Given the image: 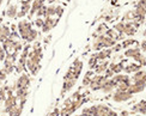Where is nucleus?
Here are the masks:
<instances>
[{"label": "nucleus", "mask_w": 146, "mask_h": 116, "mask_svg": "<svg viewBox=\"0 0 146 116\" xmlns=\"http://www.w3.org/2000/svg\"><path fill=\"white\" fill-rule=\"evenodd\" d=\"M116 44V41L111 40L106 35H101L98 37H96L94 43H92V49L94 50H102L104 48H111Z\"/></svg>", "instance_id": "obj_1"}, {"label": "nucleus", "mask_w": 146, "mask_h": 116, "mask_svg": "<svg viewBox=\"0 0 146 116\" xmlns=\"http://www.w3.org/2000/svg\"><path fill=\"white\" fill-rule=\"evenodd\" d=\"M145 16H146V0H139L135 11H133V21L143 22Z\"/></svg>", "instance_id": "obj_2"}, {"label": "nucleus", "mask_w": 146, "mask_h": 116, "mask_svg": "<svg viewBox=\"0 0 146 116\" xmlns=\"http://www.w3.org/2000/svg\"><path fill=\"white\" fill-rule=\"evenodd\" d=\"M17 29H18L17 31H18V34H19L21 37L27 41V37H28V35L30 32V30L33 29L31 23H30L29 21H27V19H21L17 24Z\"/></svg>", "instance_id": "obj_3"}, {"label": "nucleus", "mask_w": 146, "mask_h": 116, "mask_svg": "<svg viewBox=\"0 0 146 116\" xmlns=\"http://www.w3.org/2000/svg\"><path fill=\"white\" fill-rule=\"evenodd\" d=\"M107 77L106 76H102V74H98V76H95L92 79H91V83H90V89L92 91H97V90H101L103 84L107 82Z\"/></svg>", "instance_id": "obj_4"}, {"label": "nucleus", "mask_w": 146, "mask_h": 116, "mask_svg": "<svg viewBox=\"0 0 146 116\" xmlns=\"http://www.w3.org/2000/svg\"><path fill=\"white\" fill-rule=\"evenodd\" d=\"M132 96L128 91H122V90H115V92L113 95V99L116 103H122V102H127L132 98Z\"/></svg>", "instance_id": "obj_5"}, {"label": "nucleus", "mask_w": 146, "mask_h": 116, "mask_svg": "<svg viewBox=\"0 0 146 116\" xmlns=\"http://www.w3.org/2000/svg\"><path fill=\"white\" fill-rule=\"evenodd\" d=\"M18 105V98L16 95H10L6 97V99L4 101V113L7 114L11 109H13L15 107Z\"/></svg>", "instance_id": "obj_6"}, {"label": "nucleus", "mask_w": 146, "mask_h": 116, "mask_svg": "<svg viewBox=\"0 0 146 116\" xmlns=\"http://www.w3.org/2000/svg\"><path fill=\"white\" fill-rule=\"evenodd\" d=\"M30 86V77L27 73H22L16 83V89H29Z\"/></svg>", "instance_id": "obj_7"}, {"label": "nucleus", "mask_w": 146, "mask_h": 116, "mask_svg": "<svg viewBox=\"0 0 146 116\" xmlns=\"http://www.w3.org/2000/svg\"><path fill=\"white\" fill-rule=\"evenodd\" d=\"M31 3H33V0H22L21 1L22 7H21V11H18V15H17L18 18H23L27 15H29L30 9H31Z\"/></svg>", "instance_id": "obj_8"}, {"label": "nucleus", "mask_w": 146, "mask_h": 116, "mask_svg": "<svg viewBox=\"0 0 146 116\" xmlns=\"http://www.w3.org/2000/svg\"><path fill=\"white\" fill-rule=\"evenodd\" d=\"M58 23H59V18H55V19H54V18H52V17H46L43 27L41 28L42 31H43V32H49Z\"/></svg>", "instance_id": "obj_9"}, {"label": "nucleus", "mask_w": 146, "mask_h": 116, "mask_svg": "<svg viewBox=\"0 0 146 116\" xmlns=\"http://www.w3.org/2000/svg\"><path fill=\"white\" fill-rule=\"evenodd\" d=\"M110 108L106 104H98V105H92V116H104Z\"/></svg>", "instance_id": "obj_10"}, {"label": "nucleus", "mask_w": 146, "mask_h": 116, "mask_svg": "<svg viewBox=\"0 0 146 116\" xmlns=\"http://www.w3.org/2000/svg\"><path fill=\"white\" fill-rule=\"evenodd\" d=\"M44 1L46 0H33L31 3V9H30V12H29V18H33L34 15L37 13V11L44 5Z\"/></svg>", "instance_id": "obj_11"}, {"label": "nucleus", "mask_w": 146, "mask_h": 116, "mask_svg": "<svg viewBox=\"0 0 146 116\" xmlns=\"http://www.w3.org/2000/svg\"><path fill=\"white\" fill-rule=\"evenodd\" d=\"M145 87H146V83H132L127 91L131 95H134V93H139L141 91H144Z\"/></svg>", "instance_id": "obj_12"}, {"label": "nucleus", "mask_w": 146, "mask_h": 116, "mask_svg": "<svg viewBox=\"0 0 146 116\" xmlns=\"http://www.w3.org/2000/svg\"><path fill=\"white\" fill-rule=\"evenodd\" d=\"M132 83H146V72L143 70H139L134 73L133 78H131Z\"/></svg>", "instance_id": "obj_13"}, {"label": "nucleus", "mask_w": 146, "mask_h": 116, "mask_svg": "<svg viewBox=\"0 0 146 116\" xmlns=\"http://www.w3.org/2000/svg\"><path fill=\"white\" fill-rule=\"evenodd\" d=\"M116 89V86H115V83H114V80L111 78H109V79H107V82L103 84V86H102V91L104 93H110V92H113V91Z\"/></svg>", "instance_id": "obj_14"}, {"label": "nucleus", "mask_w": 146, "mask_h": 116, "mask_svg": "<svg viewBox=\"0 0 146 116\" xmlns=\"http://www.w3.org/2000/svg\"><path fill=\"white\" fill-rule=\"evenodd\" d=\"M11 29L7 25H0V43H3L10 37Z\"/></svg>", "instance_id": "obj_15"}, {"label": "nucleus", "mask_w": 146, "mask_h": 116, "mask_svg": "<svg viewBox=\"0 0 146 116\" xmlns=\"http://www.w3.org/2000/svg\"><path fill=\"white\" fill-rule=\"evenodd\" d=\"M18 15V6L16 4H9L7 9H6V16H7L10 19H13Z\"/></svg>", "instance_id": "obj_16"}, {"label": "nucleus", "mask_w": 146, "mask_h": 116, "mask_svg": "<svg viewBox=\"0 0 146 116\" xmlns=\"http://www.w3.org/2000/svg\"><path fill=\"white\" fill-rule=\"evenodd\" d=\"M135 32H137V28H135V25H134V24H133L132 22H128V23L125 24V31H123L125 35H127V36H133Z\"/></svg>", "instance_id": "obj_17"}, {"label": "nucleus", "mask_w": 146, "mask_h": 116, "mask_svg": "<svg viewBox=\"0 0 146 116\" xmlns=\"http://www.w3.org/2000/svg\"><path fill=\"white\" fill-rule=\"evenodd\" d=\"M141 67H143V66H140L139 64H131V65H128V66L123 67V71H125L126 74H128V73H135V72H138L139 70H141Z\"/></svg>", "instance_id": "obj_18"}, {"label": "nucleus", "mask_w": 146, "mask_h": 116, "mask_svg": "<svg viewBox=\"0 0 146 116\" xmlns=\"http://www.w3.org/2000/svg\"><path fill=\"white\" fill-rule=\"evenodd\" d=\"M133 111L139 114H146V101H141L138 104H135L133 107Z\"/></svg>", "instance_id": "obj_19"}, {"label": "nucleus", "mask_w": 146, "mask_h": 116, "mask_svg": "<svg viewBox=\"0 0 146 116\" xmlns=\"http://www.w3.org/2000/svg\"><path fill=\"white\" fill-rule=\"evenodd\" d=\"M123 62H120V64H111L110 66H109V70H110L114 74H119V73H121L123 71Z\"/></svg>", "instance_id": "obj_20"}, {"label": "nucleus", "mask_w": 146, "mask_h": 116, "mask_svg": "<svg viewBox=\"0 0 146 116\" xmlns=\"http://www.w3.org/2000/svg\"><path fill=\"white\" fill-rule=\"evenodd\" d=\"M106 36H108V37H110L111 40H115V41L122 38V34H119L117 31H115L113 29H108L106 32Z\"/></svg>", "instance_id": "obj_21"}, {"label": "nucleus", "mask_w": 146, "mask_h": 116, "mask_svg": "<svg viewBox=\"0 0 146 116\" xmlns=\"http://www.w3.org/2000/svg\"><path fill=\"white\" fill-rule=\"evenodd\" d=\"M77 80H64V86H62V91H61V93L64 95L65 92H67V91H70L73 86L76 85Z\"/></svg>", "instance_id": "obj_22"}, {"label": "nucleus", "mask_w": 146, "mask_h": 116, "mask_svg": "<svg viewBox=\"0 0 146 116\" xmlns=\"http://www.w3.org/2000/svg\"><path fill=\"white\" fill-rule=\"evenodd\" d=\"M141 52H140V48H132V49H127L126 52H125V56L126 58H131V59H133L134 56H137L138 54H140Z\"/></svg>", "instance_id": "obj_23"}, {"label": "nucleus", "mask_w": 146, "mask_h": 116, "mask_svg": "<svg viewBox=\"0 0 146 116\" xmlns=\"http://www.w3.org/2000/svg\"><path fill=\"white\" fill-rule=\"evenodd\" d=\"M107 30H108V28H107L106 24H101V25H98V28L96 29V31L94 32L92 36L94 37H98V36H101V35H106Z\"/></svg>", "instance_id": "obj_24"}, {"label": "nucleus", "mask_w": 146, "mask_h": 116, "mask_svg": "<svg viewBox=\"0 0 146 116\" xmlns=\"http://www.w3.org/2000/svg\"><path fill=\"white\" fill-rule=\"evenodd\" d=\"M95 72L97 73V74H102V73H106V71L108 70V62L106 61V62H102L101 65H96L95 67Z\"/></svg>", "instance_id": "obj_25"}, {"label": "nucleus", "mask_w": 146, "mask_h": 116, "mask_svg": "<svg viewBox=\"0 0 146 116\" xmlns=\"http://www.w3.org/2000/svg\"><path fill=\"white\" fill-rule=\"evenodd\" d=\"M111 52H113L111 49H102L98 54H97V58H98V60H106L110 56Z\"/></svg>", "instance_id": "obj_26"}, {"label": "nucleus", "mask_w": 146, "mask_h": 116, "mask_svg": "<svg viewBox=\"0 0 146 116\" xmlns=\"http://www.w3.org/2000/svg\"><path fill=\"white\" fill-rule=\"evenodd\" d=\"M22 110H23V105L18 104V105L15 107L13 109H11V110H10L7 114H9V116H21Z\"/></svg>", "instance_id": "obj_27"}, {"label": "nucleus", "mask_w": 146, "mask_h": 116, "mask_svg": "<svg viewBox=\"0 0 146 116\" xmlns=\"http://www.w3.org/2000/svg\"><path fill=\"white\" fill-rule=\"evenodd\" d=\"M37 37H38V31L37 30H35V29H31L30 30V32H29V35H28V37H27V41L28 42H33L35 40H37Z\"/></svg>", "instance_id": "obj_28"}, {"label": "nucleus", "mask_w": 146, "mask_h": 116, "mask_svg": "<svg viewBox=\"0 0 146 116\" xmlns=\"http://www.w3.org/2000/svg\"><path fill=\"white\" fill-rule=\"evenodd\" d=\"M97 62H98V58H97V54H94V55L89 59V67H90L91 70H94L95 67H96V65H97Z\"/></svg>", "instance_id": "obj_29"}, {"label": "nucleus", "mask_w": 146, "mask_h": 116, "mask_svg": "<svg viewBox=\"0 0 146 116\" xmlns=\"http://www.w3.org/2000/svg\"><path fill=\"white\" fill-rule=\"evenodd\" d=\"M133 44H137V41L135 40H132V38H128V40H125L122 43H121V46H122V48H125V49H128V48Z\"/></svg>", "instance_id": "obj_30"}, {"label": "nucleus", "mask_w": 146, "mask_h": 116, "mask_svg": "<svg viewBox=\"0 0 146 116\" xmlns=\"http://www.w3.org/2000/svg\"><path fill=\"white\" fill-rule=\"evenodd\" d=\"M114 30L115 31H117L119 34H123V31H125V22H120L117 24H115Z\"/></svg>", "instance_id": "obj_31"}, {"label": "nucleus", "mask_w": 146, "mask_h": 116, "mask_svg": "<svg viewBox=\"0 0 146 116\" xmlns=\"http://www.w3.org/2000/svg\"><path fill=\"white\" fill-rule=\"evenodd\" d=\"M7 90L9 86H4V87H0V102H4L7 97Z\"/></svg>", "instance_id": "obj_32"}, {"label": "nucleus", "mask_w": 146, "mask_h": 116, "mask_svg": "<svg viewBox=\"0 0 146 116\" xmlns=\"http://www.w3.org/2000/svg\"><path fill=\"white\" fill-rule=\"evenodd\" d=\"M55 9H56V6H54V5L47 6V15H46V17H52V16L55 15Z\"/></svg>", "instance_id": "obj_33"}, {"label": "nucleus", "mask_w": 146, "mask_h": 116, "mask_svg": "<svg viewBox=\"0 0 146 116\" xmlns=\"http://www.w3.org/2000/svg\"><path fill=\"white\" fill-rule=\"evenodd\" d=\"M91 74H92V72H88V74H85V77L83 79V85H84V86H85V85H90L91 79H92V78H90Z\"/></svg>", "instance_id": "obj_34"}, {"label": "nucleus", "mask_w": 146, "mask_h": 116, "mask_svg": "<svg viewBox=\"0 0 146 116\" xmlns=\"http://www.w3.org/2000/svg\"><path fill=\"white\" fill-rule=\"evenodd\" d=\"M5 58H6V52L3 48V44H0V62H3L5 60Z\"/></svg>", "instance_id": "obj_35"}, {"label": "nucleus", "mask_w": 146, "mask_h": 116, "mask_svg": "<svg viewBox=\"0 0 146 116\" xmlns=\"http://www.w3.org/2000/svg\"><path fill=\"white\" fill-rule=\"evenodd\" d=\"M43 23H44V19H43L42 17H37V18H36L35 24H36V25H37L38 28H42V27H43Z\"/></svg>", "instance_id": "obj_36"}, {"label": "nucleus", "mask_w": 146, "mask_h": 116, "mask_svg": "<svg viewBox=\"0 0 146 116\" xmlns=\"http://www.w3.org/2000/svg\"><path fill=\"white\" fill-rule=\"evenodd\" d=\"M62 13H64V9L61 7V6H56V9H55V15L58 16V18L61 17Z\"/></svg>", "instance_id": "obj_37"}, {"label": "nucleus", "mask_w": 146, "mask_h": 116, "mask_svg": "<svg viewBox=\"0 0 146 116\" xmlns=\"http://www.w3.org/2000/svg\"><path fill=\"white\" fill-rule=\"evenodd\" d=\"M59 115H60V110H59V109H54V110L49 115H48V116H59Z\"/></svg>", "instance_id": "obj_38"}, {"label": "nucleus", "mask_w": 146, "mask_h": 116, "mask_svg": "<svg viewBox=\"0 0 146 116\" xmlns=\"http://www.w3.org/2000/svg\"><path fill=\"white\" fill-rule=\"evenodd\" d=\"M104 116H119V115H117L116 113H115L114 110H111V109H110V110H109V111H108V113H107Z\"/></svg>", "instance_id": "obj_39"}, {"label": "nucleus", "mask_w": 146, "mask_h": 116, "mask_svg": "<svg viewBox=\"0 0 146 116\" xmlns=\"http://www.w3.org/2000/svg\"><path fill=\"white\" fill-rule=\"evenodd\" d=\"M121 48H122V46H121V44H115V46L113 47V49H111V50H114V52H119V50H121Z\"/></svg>", "instance_id": "obj_40"}, {"label": "nucleus", "mask_w": 146, "mask_h": 116, "mask_svg": "<svg viewBox=\"0 0 146 116\" xmlns=\"http://www.w3.org/2000/svg\"><path fill=\"white\" fill-rule=\"evenodd\" d=\"M141 48L144 49V52H146V41H143L141 42Z\"/></svg>", "instance_id": "obj_41"}, {"label": "nucleus", "mask_w": 146, "mask_h": 116, "mask_svg": "<svg viewBox=\"0 0 146 116\" xmlns=\"http://www.w3.org/2000/svg\"><path fill=\"white\" fill-rule=\"evenodd\" d=\"M129 114H128V111H122L121 113V116H128Z\"/></svg>", "instance_id": "obj_42"}, {"label": "nucleus", "mask_w": 146, "mask_h": 116, "mask_svg": "<svg viewBox=\"0 0 146 116\" xmlns=\"http://www.w3.org/2000/svg\"><path fill=\"white\" fill-rule=\"evenodd\" d=\"M48 1H49L50 4H53V3H55V1H56V0H48Z\"/></svg>", "instance_id": "obj_43"}, {"label": "nucleus", "mask_w": 146, "mask_h": 116, "mask_svg": "<svg viewBox=\"0 0 146 116\" xmlns=\"http://www.w3.org/2000/svg\"><path fill=\"white\" fill-rule=\"evenodd\" d=\"M3 1H4V0H0V7H1V4H3Z\"/></svg>", "instance_id": "obj_44"}, {"label": "nucleus", "mask_w": 146, "mask_h": 116, "mask_svg": "<svg viewBox=\"0 0 146 116\" xmlns=\"http://www.w3.org/2000/svg\"><path fill=\"white\" fill-rule=\"evenodd\" d=\"M1 84H3V82H1V80H0V85H1Z\"/></svg>", "instance_id": "obj_45"}, {"label": "nucleus", "mask_w": 146, "mask_h": 116, "mask_svg": "<svg viewBox=\"0 0 146 116\" xmlns=\"http://www.w3.org/2000/svg\"><path fill=\"white\" fill-rule=\"evenodd\" d=\"M0 116H6V115H0Z\"/></svg>", "instance_id": "obj_46"}, {"label": "nucleus", "mask_w": 146, "mask_h": 116, "mask_svg": "<svg viewBox=\"0 0 146 116\" xmlns=\"http://www.w3.org/2000/svg\"><path fill=\"white\" fill-rule=\"evenodd\" d=\"M67 1H71V0H67Z\"/></svg>", "instance_id": "obj_47"}]
</instances>
